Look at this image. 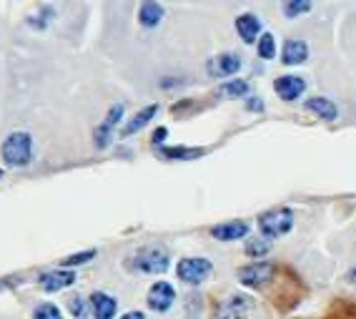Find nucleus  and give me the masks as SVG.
Masks as SVG:
<instances>
[{
	"label": "nucleus",
	"mask_w": 356,
	"mask_h": 319,
	"mask_svg": "<svg viewBox=\"0 0 356 319\" xmlns=\"http://www.w3.org/2000/svg\"><path fill=\"white\" fill-rule=\"evenodd\" d=\"M0 156L6 161V166L10 169L28 166L33 161V136L28 131H13V134L3 141Z\"/></svg>",
	"instance_id": "f257e3e1"
},
{
	"label": "nucleus",
	"mask_w": 356,
	"mask_h": 319,
	"mask_svg": "<svg viewBox=\"0 0 356 319\" xmlns=\"http://www.w3.org/2000/svg\"><path fill=\"white\" fill-rule=\"evenodd\" d=\"M131 269L138 274L161 277L171 269V254L161 247H143L131 256Z\"/></svg>",
	"instance_id": "f03ea898"
},
{
	"label": "nucleus",
	"mask_w": 356,
	"mask_h": 319,
	"mask_svg": "<svg viewBox=\"0 0 356 319\" xmlns=\"http://www.w3.org/2000/svg\"><path fill=\"white\" fill-rule=\"evenodd\" d=\"M293 211L289 206H279V209H271V211H264L259 217V231L261 236H266V239H279V236H286L289 231L293 229Z\"/></svg>",
	"instance_id": "7ed1b4c3"
},
{
	"label": "nucleus",
	"mask_w": 356,
	"mask_h": 319,
	"mask_svg": "<svg viewBox=\"0 0 356 319\" xmlns=\"http://www.w3.org/2000/svg\"><path fill=\"white\" fill-rule=\"evenodd\" d=\"M213 274V264L206 256H184L176 264V277L188 287H201Z\"/></svg>",
	"instance_id": "20e7f679"
},
{
	"label": "nucleus",
	"mask_w": 356,
	"mask_h": 319,
	"mask_svg": "<svg viewBox=\"0 0 356 319\" xmlns=\"http://www.w3.org/2000/svg\"><path fill=\"white\" fill-rule=\"evenodd\" d=\"M254 306L256 299L251 294L236 292L216 306V312L211 314V319H248L254 312Z\"/></svg>",
	"instance_id": "39448f33"
},
{
	"label": "nucleus",
	"mask_w": 356,
	"mask_h": 319,
	"mask_svg": "<svg viewBox=\"0 0 356 319\" xmlns=\"http://www.w3.org/2000/svg\"><path fill=\"white\" fill-rule=\"evenodd\" d=\"M276 277V267L268 262H251L246 264V267L238 269V274H236V279H238V284L246 289H264L268 284V281Z\"/></svg>",
	"instance_id": "423d86ee"
},
{
	"label": "nucleus",
	"mask_w": 356,
	"mask_h": 319,
	"mask_svg": "<svg viewBox=\"0 0 356 319\" xmlns=\"http://www.w3.org/2000/svg\"><path fill=\"white\" fill-rule=\"evenodd\" d=\"M78 274L73 269H65V267H58V269H45L38 274V287L43 294H58L63 292V289H70L76 284Z\"/></svg>",
	"instance_id": "0eeeda50"
},
{
	"label": "nucleus",
	"mask_w": 356,
	"mask_h": 319,
	"mask_svg": "<svg viewBox=\"0 0 356 319\" xmlns=\"http://www.w3.org/2000/svg\"><path fill=\"white\" fill-rule=\"evenodd\" d=\"M146 304H148V309L156 314L171 312L173 304H176V287L165 279L151 284V289H148V294H146Z\"/></svg>",
	"instance_id": "6e6552de"
},
{
	"label": "nucleus",
	"mask_w": 356,
	"mask_h": 319,
	"mask_svg": "<svg viewBox=\"0 0 356 319\" xmlns=\"http://www.w3.org/2000/svg\"><path fill=\"white\" fill-rule=\"evenodd\" d=\"M88 309L93 319H115L118 314V299L108 292H90L88 294Z\"/></svg>",
	"instance_id": "1a4fd4ad"
},
{
	"label": "nucleus",
	"mask_w": 356,
	"mask_h": 319,
	"mask_svg": "<svg viewBox=\"0 0 356 319\" xmlns=\"http://www.w3.org/2000/svg\"><path fill=\"white\" fill-rule=\"evenodd\" d=\"M274 91H276V96H279L281 101L293 103L296 98L304 96L306 81L301 76H291V73H286V76H279L274 81Z\"/></svg>",
	"instance_id": "9d476101"
},
{
	"label": "nucleus",
	"mask_w": 356,
	"mask_h": 319,
	"mask_svg": "<svg viewBox=\"0 0 356 319\" xmlns=\"http://www.w3.org/2000/svg\"><path fill=\"white\" fill-rule=\"evenodd\" d=\"M248 231H251V226L243 219H234V221H223L211 226V236L216 242H238V239H246Z\"/></svg>",
	"instance_id": "9b49d317"
},
{
	"label": "nucleus",
	"mask_w": 356,
	"mask_h": 319,
	"mask_svg": "<svg viewBox=\"0 0 356 319\" xmlns=\"http://www.w3.org/2000/svg\"><path fill=\"white\" fill-rule=\"evenodd\" d=\"M241 56L236 53H221V56L211 58L209 61V73L213 78H231L241 70Z\"/></svg>",
	"instance_id": "f8f14e48"
},
{
	"label": "nucleus",
	"mask_w": 356,
	"mask_h": 319,
	"mask_svg": "<svg viewBox=\"0 0 356 319\" xmlns=\"http://www.w3.org/2000/svg\"><path fill=\"white\" fill-rule=\"evenodd\" d=\"M236 33H238V38H241L246 45L259 43L261 33H264L259 15H254V13H241V15H238V18H236Z\"/></svg>",
	"instance_id": "ddd939ff"
},
{
	"label": "nucleus",
	"mask_w": 356,
	"mask_h": 319,
	"mask_svg": "<svg viewBox=\"0 0 356 319\" xmlns=\"http://www.w3.org/2000/svg\"><path fill=\"white\" fill-rule=\"evenodd\" d=\"M156 114H159V103H151V106H146V109H140L134 118H128L126 121V126L121 128V136L123 139H131V136H136L138 131H143V128L156 118Z\"/></svg>",
	"instance_id": "4468645a"
},
{
	"label": "nucleus",
	"mask_w": 356,
	"mask_h": 319,
	"mask_svg": "<svg viewBox=\"0 0 356 319\" xmlns=\"http://www.w3.org/2000/svg\"><path fill=\"white\" fill-rule=\"evenodd\" d=\"M309 61V45L301 38H291L281 48V63L284 65H301Z\"/></svg>",
	"instance_id": "2eb2a0df"
},
{
	"label": "nucleus",
	"mask_w": 356,
	"mask_h": 319,
	"mask_svg": "<svg viewBox=\"0 0 356 319\" xmlns=\"http://www.w3.org/2000/svg\"><path fill=\"white\" fill-rule=\"evenodd\" d=\"M304 109L309 111V114L318 116L321 121H337V118H339V106L331 101V98H326V96L306 98Z\"/></svg>",
	"instance_id": "dca6fc26"
},
{
	"label": "nucleus",
	"mask_w": 356,
	"mask_h": 319,
	"mask_svg": "<svg viewBox=\"0 0 356 319\" xmlns=\"http://www.w3.org/2000/svg\"><path fill=\"white\" fill-rule=\"evenodd\" d=\"M165 10L161 6L159 0H143L138 8V23L143 28H156L161 26V20H163Z\"/></svg>",
	"instance_id": "f3484780"
},
{
	"label": "nucleus",
	"mask_w": 356,
	"mask_h": 319,
	"mask_svg": "<svg viewBox=\"0 0 356 319\" xmlns=\"http://www.w3.org/2000/svg\"><path fill=\"white\" fill-rule=\"evenodd\" d=\"M161 159L165 161H193V159H201L206 153V148H193V146H159Z\"/></svg>",
	"instance_id": "a211bd4d"
},
{
	"label": "nucleus",
	"mask_w": 356,
	"mask_h": 319,
	"mask_svg": "<svg viewBox=\"0 0 356 319\" xmlns=\"http://www.w3.org/2000/svg\"><path fill=\"white\" fill-rule=\"evenodd\" d=\"M248 93H251V86L243 78H231V81H226L218 88V96L221 98H248Z\"/></svg>",
	"instance_id": "6ab92c4d"
},
{
	"label": "nucleus",
	"mask_w": 356,
	"mask_h": 319,
	"mask_svg": "<svg viewBox=\"0 0 356 319\" xmlns=\"http://www.w3.org/2000/svg\"><path fill=\"white\" fill-rule=\"evenodd\" d=\"M243 251H246L248 259L261 262L264 256L271 254V239H266V236H259V239H248L246 247H243Z\"/></svg>",
	"instance_id": "aec40b11"
},
{
	"label": "nucleus",
	"mask_w": 356,
	"mask_h": 319,
	"mask_svg": "<svg viewBox=\"0 0 356 319\" xmlns=\"http://www.w3.org/2000/svg\"><path fill=\"white\" fill-rule=\"evenodd\" d=\"M314 8V0H281V10L289 20H296L306 15Z\"/></svg>",
	"instance_id": "412c9836"
},
{
	"label": "nucleus",
	"mask_w": 356,
	"mask_h": 319,
	"mask_svg": "<svg viewBox=\"0 0 356 319\" xmlns=\"http://www.w3.org/2000/svg\"><path fill=\"white\" fill-rule=\"evenodd\" d=\"M31 319H65L63 309L53 302H38V304L33 306Z\"/></svg>",
	"instance_id": "4be33fe9"
},
{
	"label": "nucleus",
	"mask_w": 356,
	"mask_h": 319,
	"mask_svg": "<svg viewBox=\"0 0 356 319\" xmlns=\"http://www.w3.org/2000/svg\"><path fill=\"white\" fill-rule=\"evenodd\" d=\"M65 309L70 312L73 319H86L90 317V309H88V299L81 297V294H70L68 302H65Z\"/></svg>",
	"instance_id": "5701e85b"
},
{
	"label": "nucleus",
	"mask_w": 356,
	"mask_h": 319,
	"mask_svg": "<svg viewBox=\"0 0 356 319\" xmlns=\"http://www.w3.org/2000/svg\"><path fill=\"white\" fill-rule=\"evenodd\" d=\"M96 254H98L96 249L76 251V254L63 256V259H60V267H65V269H76V267H83V264H90V262H93V259H96Z\"/></svg>",
	"instance_id": "b1692460"
},
{
	"label": "nucleus",
	"mask_w": 356,
	"mask_h": 319,
	"mask_svg": "<svg viewBox=\"0 0 356 319\" xmlns=\"http://www.w3.org/2000/svg\"><path fill=\"white\" fill-rule=\"evenodd\" d=\"M256 53H259V58H264V61H274L276 58V38L271 36V33H261L259 43H256Z\"/></svg>",
	"instance_id": "393cba45"
},
{
	"label": "nucleus",
	"mask_w": 356,
	"mask_h": 319,
	"mask_svg": "<svg viewBox=\"0 0 356 319\" xmlns=\"http://www.w3.org/2000/svg\"><path fill=\"white\" fill-rule=\"evenodd\" d=\"M186 319H201V312H204V299H201V294L198 292H191L186 297Z\"/></svg>",
	"instance_id": "a878e982"
},
{
	"label": "nucleus",
	"mask_w": 356,
	"mask_h": 319,
	"mask_svg": "<svg viewBox=\"0 0 356 319\" xmlns=\"http://www.w3.org/2000/svg\"><path fill=\"white\" fill-rule=\"evenodd\" d=\"M111 141H113V128L103 126V123H101V126L93 131V143H96L98 151H103V148L111 146Z\"/></svg>",
	"instance_id": "bb28decb"
},
{
	"label": "nucleus",
	"mask_w": 356,
	"mask_h": 319,
	"mask_svg": "<svg viewBox=\"0 0 356 319\" xmlns=\"http://www.w3.org/2000/svg\"><path fill=\"white\" fill-rule=\"evenodd\" d=\"M123 116H126V106L123 103H115V106H111L108 114H106V118H103V126H108L115 131V126L123 121Z\"/></svg>",
	"instance_id": "cd10ccee"
},
{
	"label": "nucleus",
	"mask_w": 356,
	"mask_h": 319,
	"mask_svg": "<svg viewBox=\"0 0 356 319\" xmlns=\"http://www.w3.org/2000/svg\"><path fill=\"white\" fill-rule=\"evenodd\" d=\"M20 277H0V294L3 292H10V289H15L20 284Z\"/></svg>",
	"instance_id": "c85d7f7f"
},
{
	"label": "nucleus",
	"mask_w": 356,
	"mask_h": 319,
	"mask_svg": "<svg viewBox=\"0 0 356 319\" xmlns=\"http://www.w3.org/2000/svg\"><path fill=\"white\" fill-rule=\"evenodd\" d=\"M165 139H168V128H165V126H159V128H156V131H153V136H151L153 148H159Z\"/></svg>",
	"instance_id": "c756f323"
},
{
	"label": "nucleus",
	"mask_w": 356,
	"mask_h": 319,
	"mask_svg": "<svg viewBox=\"0 0 356 319\" xmlns=\"http://www.w3.org/2000/svg\"><path fill=\"white\" fill-rule=\"evenodd\" d=\"M246 111H251V114H264V101H261L259 96H248Z\"/></svg>",
	"instance_id": "7c9ffc66"
},
{
	"label": "nucleus",
	"mask_w": 356,
	"mask_h": 319,
	"mask_svg": "<svg viewBox=\"0 0 356 319\" xmlns=\"http://www.w3.org/2000/svg\"><path fill=\"white\" fill-rule=\"evenodd\" d=\"M118 319H148L146 312H140V309H128V312H123Z\"/></svg>",
	"instance_id": "2f4dec72"
},
{
	"label": "nucleus",
	"mask_w": 356,
	"mask_h": 319,
	"mask_svg": "<svg viewBox=\"0 0 356 319\" xmlns=\"http://www.w3.org/2000/svg\"><path fill=\"white\" fill-rule=\"evenodd\" d=\"M346 281H349V284H356V267L351 269L349 274H346Z\"/></svg>",
	"instance_id": "473e14b6"
},
{
	"label": "nucleus",
	"mask_w": 356,
	"mask_h": 319,
	"mask_svg": "<svg viewBox=\"0 0 356 319\" xmlns=\"http://www.w3.org/2000/svg\"><path fill=\"white\" fill-rule=\"evenodd\" d=\"M3 173H6V171H3V169H0V179H3Z\"/></svg>",
	"instance_id": "72a5a7b5"
}]
</instances>
